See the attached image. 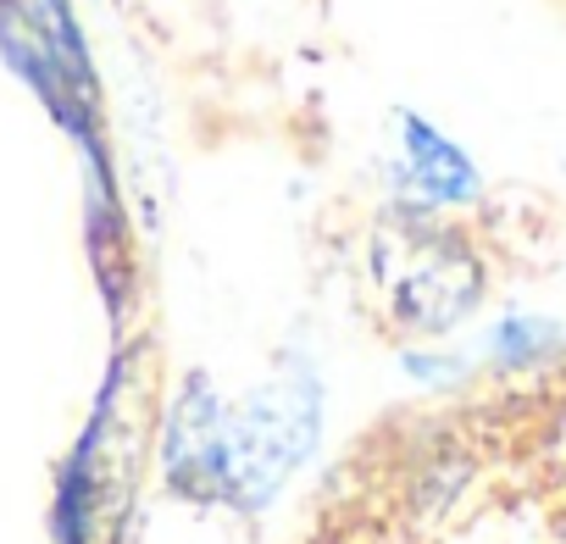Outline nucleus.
<instances>
[{
  "label": "nucleus",
  "mask_w": 566,
  "mask_h": 544,
  "mask_svg": "<svg viewBox=\"0 0 566 544\" xmlns=\"http://www.w3.org/2000/svg\"><path fill=\"white\" fill-rule=\"evenodd\" d=\"M317 439V389L312 378H283L244 400L239 417H222V494L266 500L301 467Z\"/></svg>",
  "instance_id": "obj_1"
},
{
  "label": "nucleus",
  "mask_w": 566,
  "mask_h": 544,
  "mask_svg": "<svg viewBox=\"0 0 566 544\" xmlns=\"http://www.w3.org/2000/svg\"><path fill=\"white\" fill-rule=\"evenodd\" d=\"M417 266L395 279L400 317L417 328H444L478 301V272L450 239H417Z\"/></svg>",
  "instance_id": "obj_2"
},
{
  "label": "nucleus",
  "mask_w": 566,
  "mask_h": 544,
  "mask_svg": "<svg viewBox=\"0 0 566 544\" xmlns=\"http://www.w3.org/2000/svg\"><path fill=\"white\" fill-rule=\"evenodd\" d=\"M406 128V178H411V189L428 200V206H444V200H467L472 195V167H467V156L450 145V139H439L428 123H417V117H406L400 123Z\"/></svg>",
  "instance_id": "obj_3"
}]
</instances>
